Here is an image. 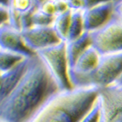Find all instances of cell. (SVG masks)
Wrapping results in <instances>:
<instances>
[{
    "instance_id": "6da1fadb",
    "label": "cell",
    "mask_w": 122,
    "mask_h": 122,
    "mask_svg": "<svg viewBox=\"0 0 122 122\" xmlns=\"http://www.w3.org/2000/svg\"><path fill=\"white\" fill-rule=\"evenodd\" d=\"M58 90L46 67L35 55L20 81L6 99L0 101V121L28 122Z\"/></svg>"
},
{
    "instance_id": "7a4b0ae2",
    "label": "cell",
    "mask_w": 122,
    "mask_h": 122,
    "mask_svg": "<svg viewBox=\"0 0 122 122\" xmlns=\"http://www.w3.org/2000/svg\"><path fill=\"white\" fill-rule=\"evenodd\" d=\"M99 92L94 85L58 90L28 122H79L93 107Z\"/></svg>"
},
{
    "instance_id": "3957f363",
    "label": "cell",
    "mask_w": 122,
    "mask_h": 122,
    "mask_svg": "<svg viewBox=\"0 0 122 122\" xmlns=\"http://www.w3.org/2000/svg\"><path fill=\"white\" fill-rule=\"evenodd\" d=\"M35 54L46 67L59 90L72 88L68 77L65 42H63L56 46L42 49Z\"/></svg>"
},
{
    "instance_id": "277c9868",
    "label": "cell",
    "mask_w": 122,
    "mask_h": 122,
    "mask_svg": "<svg viewBox=\"0 0 122 122\" xmlns=\"http://www.w3.org/2000/svg\"><path fill=\"white\" fill-rule=\"evenodd\" d=\"M90 34L91 45L100 56L122 51V22L114 15L102 28Z\"/></svg>"
},
{
    "instance_id": "5b68a950",
    "label": "cell",
    "mask_w": 122,
    "mask_h": 122,
    "mask_svg": "<svg viewBox=\"0 0 122 122\" xmlns=\"http://www.w3.org/2000/svg\"><path fill=\"white\" fill-rule=\"evenodd\" d=\"M100 60V54L90 45L68 70V77L72 87L89 86L90 77L98 68Z\"/></svg>"
},
{
    "instance_id": "8992f818",
    "label": "cell",
    "mask_w": 122,
    "mask_h": 122,
    "mask_svg": "<svg viewBox=\"0 0 122 122\" xmlns=\"http://www.w3.org/2000/svg\"><path fill=\"white\" fill-rule=\"evenodd\" d=\"M122 73V51L100 56L98 68L90 77L89 84L100 89L112 85Z\"/></svg>"
},
{
    "instance_id": "52a82bcc",
    "label": "cell",
    "mask_w": 122,
    "mask_h": 122,
    "mask_svg": "<svg viewBox=\"0 0 122 122\" xmlns=\"http://www.w3.org/2000/svg\"><path fill=\"white\" fill-rule=\"evenodd\" d=\"M98 100L101 111L100 122H122V90L102 88Z\"/></svg>"
},
{
    "instance_id": "ba28073f",
    "label": "cell",
    "mask_w": 122,
    "mask_h": 122,
    "mask_svg": "<svg viewBox=\"0 0 122 122\" xmlns=\"http://www.w3.org/2000/svg\"><path fill=\"white\" fill-rule=\"evenodd\" d=\"M24 42L33 52L63 42L51 26H32L21 31Z\"/></svg>"
},
{
    "instance_id": "9c48e42d",
    "label": "cell",
    "mask_w": 122,
    "mask_h": 122,
    "mask_svg": "<svg viewBox=\"0 0 122 122\" xmlns=\"http://www.w3.org/2000/svg\"><path fill=\"white\" fill-rule=\"evenodd\" d=\"M115 2H97L94 5L82 11L85 32L92 33L105 25L113 16Z\"/></svg>"
},
{
    "instance_id": "30bf717a",
    "label": "cell",
    "mask_w": 122,
    "mask_h": 122,
    "mask_svg": "<svg viewBox=\"0 0 122 122\" xmlns=\"http://www.w3.org/2000/svg\"><path fill=\"white\" fill-rule=\"evenodd\" d=\"M0 49L18 53L26 58L36 55L25 44L21 36V31L8 25L0 26Z\"/></svg>"
},
{
    "instance_id": "8fae6325",
    "label": "cell",
    "mask_w": 122,
    "mask_h": 122,
    "mask_svg": "<svg viewBox=\"0 0 122 122\" xmlns=\"http://www.w3.org/2000/svg\"><path fill=\"white\" fill-rule=\"evenodd\" d=\"M31 59L32 57L25 58L11 69L0 72V83H1L0 101L6 99L20 81L28 70Z\"/></svg>"
},
{
    "instance_id": "7c38bea8",
    "label": "cell",
    "mask_w": 122,
    "mask_h": 122,
    "mask_svg": "<svg viewBox=\"0 0 122 122\" xmlns=\"http://www.w3.org/2000/svg\"><path fill=\"white\" fill-rule=\"evenodd\" d=\"M66 44V57L68 61V70L72 68L76 60L82 54L87 47L91 45L90 34L85 32L81 36L75 40L65 42Z\"/></svg>"
},
{
    "instance_id": "4fadbf2b",
    "label": "cell",
    "mask_w": 122,
    "mask_h": 122,
    "mask_svg": "<svg viewBox=\"0 0 122 122\" xmlns=\"http://www.w3.org/2000/svg\"><path fill=\"white\" fill-rule=\"evenodd\" d=\"M84 33L85 29L82 11H71L69 29H68L66 42L78 38Z\"/></svg>"
},
{
    "instance_id": "5bb4252c",
    "label": "cell",
    "mask_w": 122,
    "mask_h": 122,
    "mask_svg": "<svg viewBox=\"0 0 122 122\" xmlns=\"http://www.w3.org/2000/svg\"><path fill=\"white\" fill-rule=\"evenodd\" d=\"M71 19V11H64L63 13L57 15L55 17L54 22L52 24V27L57 33L58 37L61 39V41L66 42L67 37H68V29H69Z\"/></svg>"
},
{
    "instance_id": "9a60e30c",
    "label": "cell",
    "mask_w": 122,
    "mask_h": 122,
    "mask_svg": "<svg viewBox=\"0 0 122 122\" xmlns=\"http://www.w3.org/2000/svg\"><path fill=\"white\" fill-rule=\"evenodd\" d=\"M25 58L18 53L0 49V72L11 69Z\"/></svg>"
},
{
    "instance_id": "2e32d148",
    "label": "cell",
    "mask_w": 122,
    "mask_h": 122,
    "mask_svg": "<svg viewBox=\"0 0 122 122\" xmlns=\"http://www.w3.org/2000/svg\"><path fill=\"white\" fill-rule=\"evenodd\" d=\"M54 20L55 17L50 16L37 8L33 14L32 26H51Z\"/></svg>"
},
{
    "instance_id": "e0dca14e",
    "label": "cell",
    "mask_w": 122,
    "mask_h": 122,
    "mask_svg": "<svg viewBox=\"0 0 122 122\" xmlns=\"http://www.w3.org/2000/svg\"><path fill=\"white\" fill-rule=\"evenodd\" d=\"M8 10H9V24L11 27L14 28L17 30H20V15L21 13L15 8L12 4L11 0L9 1L8 3Z\"/></svg>"
},
{
    "instance_id": "ac0fdd59",
    "label": "cell",
    "mask_w": 122,
    "mask_h": 122,
    "mask_svg": "<svg viewBox=\"0 0 122 122\" xmlns=\"http://www.w3.org/2000/svg\"><path fill=\"white\" fill-rule=\"evenodd\" d=\"M101 118V111H100V106L99 100H96L91 109L85 115L79 122H100Z\"/></svg>"
},
{
    "instance_id": "d6986e66",
    "label": "cell",
    "mask_w": 122,
    "mask_h": 122,
    "mask_svg": "<svg viewBox=\"0 0 122 122\" xmlns=\"http://www.w3.org/2000/svg\"><path fill=\"white\" fill-rule=\"evenodd\" d=\"M15 8L20 13L27 11L38 5V1L34 0H11Z\"/></svg>"
},
{
    "instance_id": "ffe728a7",
    "label": "cell",
    "mask_w": 122,
    "mask_h": 122,
    "mask_svg": "<svg viewBox=\"0 0 122 122\" xmlns=\"http://www.w3.org/2000/svg\"><path fill=\"white\" fill-rule=\"evenodd\" d=\"M38 8L50 16L56 17L57 15L55 1H38Z\"/></svg>"
},
{
    "instance_id": "44dd1931",
    "label": "cell",
    "mask_w": 122,
    "mask_h": 122,
    "mask_svg": "<svg viewBox=\"0 0 122 122\" xmlns=\"http://www.w3.org/2000/svg\"><path fill=\"white\" fill-rule=\"evenodd\" d=\"M9 1H1L0 3V26L9 24Z\"/></svg>"
},
{
    "instance_id": "7402d4cb",
    "label": "cell",
    "mask_w": 122,
    "mask_h": 122,
    "mask_svg": "<svg viewBox=\"0 0 122 122\" xmlns=\"http://www.w3.org/2000/svg\"><path fill=\"white\" fill-rule=\"evenodd\" d=\"M113 15L122 22V1L115 2Z\"/></svg>"
},
{
    "instance_id": "603a6c76",
    "label": "cell",
    "mask_w": 122,
    "mask_h": 122,
    "mask_svg": "<svg viewBox=\"0 0 122 122\" xmlns=\"http://www.w3.org/2000/svg\"><path fill=\"white\" fill-rule=\"evenodd\" d=\"M107 87H111V88H113V89H116V90H122V73L118 76L117 78V80H116L112 84L110 85V86H107Z\"/></svg>"
},
{
    "instance_id": "cb8c5ba5",
    "label": "cell",
    "mask_w": 122,
    "mask_h": 122,
    "mask_svg": "<svg viewBox=\"0 0 122 122\" xmlns=\"http://www.w3.org/2000/svg\"><path fill=\"white\" fill-rule=\"evenodd\" d=\"M0 122H3V121H0Z\"/></svg>"
}]
</instances>
